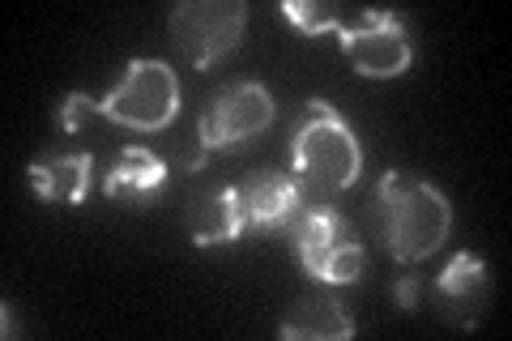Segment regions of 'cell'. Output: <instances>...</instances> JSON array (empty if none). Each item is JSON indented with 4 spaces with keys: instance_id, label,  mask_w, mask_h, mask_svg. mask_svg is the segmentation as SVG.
<instances>
[{
    "instance_id": "cell-6",
    "label": "cell",
    "mask_w": 512,
    "mask_h": 341,
    "mask_svg": "<svg viewBox=\"0 0 512 341\" xmlns=\"http://www.w3.org/2000/svg\"><path fill=\"white\" fill-rule=\"evenodd\" d=\"M338 39H342V52L350 64H355L359 77H376V81L402 77L414 60L406 22L393 18V13H384V9H363L355 22H342Z\"/></svg>"
},
{
    "instance_id": "cell-8",
    "label": "cell",
    "mask_w": 512,
    "mask_h": 341,
    "mask_svg": "<svg viewBox=\"0 0 512 341\" xmlns=\"http://www.w3.org/2000/svg\"><path fill=\"white\" fill-rule=\"evenodd\" d=\"M184 226L197 248H218L244 235V205H239L235 184H197L184 197Z\"/></svg>"
},
{
    "instance_id": "cell-3",
    "label": "cell",
    "mask_w": 512,
    "mask_h": 341,
    "mask_svg": "<svg viewBox=\"0 0 512 341\" xmlns=\"http://www.w3.org/2000/svg\"><path fill=\"white\" fill-rule=\"evenodd\" d=\"M286 154H291V175L312 197H338V192L359 184L363 171L359 137L350 133L342 111L329 107L325 99L303 103V116L295 124Z\"/></svg>"
},
{
    "instance_id": "cell-13",
    "label": "cell",
    "mask_w": 512,
    "mask_h": 341,
    "mask_svg": "<svg viewBox=\"0 0 512 341\" xmlns=\"http://www.w3.org/2000/svg\"><path fill=\"white\" fill-rule=\"evenodd\" d=\"M278 337L286 341H346L355 337V320H350L346 303L333 295H303L286 307L278 320Z\"/></svg>"
},
{
    "instance_id": "cell-18",
    "label": "cell",
    "mask_w": 512,
    "mask_h": 341,
    "mask_svg": "<svg viewBox=\"0 0 512 341\" xmlns=\"http://www.w3.org/2000/svg\"><path fill=\"white\" fill-rule=\"evenodd\" d=\"M5 337H13V307L5 303Z\"/></svg>"
},
{
    "instance_id": "cell-11",
    "label": "cell",
    "mask_w": 512,
    "mask_h": 341,
    "mask_svg": "<svg viewBox=\"0 0 512 341\" xmlns=\"http://www.w3.org/2000/svg\"><path fill=\"white\" fill-rule=\"evenodd\" d=\"M286 235H291L303 269L316 278V269L325 265V256L338 248L342 239H350V222L329 205V197H312L308 192L299 205V214L291 218V226H286Z\"/></svg>"
},
{
    "instance_id": "cell-5",
    "label": "cell",
    "mask_w": 512,
    "mask_h": 341,
    "mask_svg": "<svg viewBox=\"0 0 512 341\" xmlns=\"http://www.w3.org/2000/svg\"><path fill=\"white\" fill-rule=\"evenodd\" d=\"M274 124V94L252 77H235L210 94V103L197 116V128L210 150H235L248 137L265 133Z\"/></svg>"
},
{
    "instance_id": "cell-9",
    "label": "cell",
    "mask_w": 512,
    "mask_h": 341,
    "mask_svg": "<svg viewBox=\"0 0 512 341\" xmlns=\"http://www.w3.org/2000/svg\"><path fill=\"white\" fill-rule=\"evenodd\" d=\"M235 192H239V205H244V222L256 226V231H286L291 218L299 214L303 197H308L295 175L274 171V167L244 175L235 184Z\"/></svg>"
},
{
    "instance_id": "cell-10",
    "label": "cell",
    "mask_w": 512,
    "mask_h": 341,
    "mask_svg": "<svg viewBox=\"0 0 512 341\" xmlns=\"http://www.w3.org/2000/svg\"><path fill=\"white\" fill-rule=\"evenodd\" d=\"M26 180L52 205H86L94 184V158L86 150H47L30 158Z\"/></svg>"
},
{
    "instance_id": "cell-15",
    "label": "cell",
    "mask_w": 512,
    "mask_h": 341,
    "mask_svg": "<svg viewBox=\"0 0 512 341\" xmlns=\"http://www.w3.org/2000/svg\"><path fill=\"white\" fill-rule=\"evenodd\" d=\"M363 273H367V252H363V243L350 235V239H342L338 248L325 256V265L316 269V282H325V286H355Z\"/></svg>"
},
{
    "instance_id": "cell-17",
    "label": "cell",
    "mask_w": 512,
    "mask_h": 341,
    "mask_svg": "<svg viewBox=\"0 0 512 341\" xmlns=\"http://www.w3.org/2000/svg\"><path fill=\"white\" fill-rule=\"evenodd\" d=\"M419 290H423L419 278H402V282L393 286V295H397V303H402V312H419Z\"/></svg>"
},
{
    "instance_id": "cell-7",
    "label": "cell",
    "mask_w": 512,
    "mask_h": 341,
    "mask_svg": "<svg viewBox=\"0 0 512 341\" xmlns=\"http://www.w3.org/2000/svg\"><path fill=\"white\" fill-rule=\"evenodd\" d=\"M431 299H436L440 316L453 329H478V320L487 312V265L478 252H457L431 282Z\"/></svg>"
},
{
    "instance_id": "cell-2",
    "label": "cell",
    "mask_w": 512,
    "mask_h": 341,
    "mask_svg": "<svg viewBox=\"0 0 512 341\" xmlns=\"http://www.w3.org/2000/svg\"><path fill=\"white\" fill-rule=\"evenodd\" d=\"M372 218L397 265H423L453 231V205L414 171H384L372 197Z\"/></svg>"
},
{
    "instance_id": "cell-12",
    "label": "cell",
    "mask_w": 512,
    "mask_h": 341,
    "mask_svg": "<svg viewBox=\"0 0 512 341\" xmlns=\"http://www.w3.org/2000/svg\"><path fill=\"white\" fill-rule=\"evenodd\" d=\"M167 162L158 158L150 145H124V150L111 158V167L103 171V192L120 205H141L150 201L154 192H163L167 184Z\"/></svg>"
},
{
    "instance_id": "cell-4",
    "label": "cell",
    "mask_w": 512,
    "mask_h": 341,
    "mask_svg": "<svg viewBox=\"0 0 512 341\" xmlns=\"http://www.w3.org/2000/svg\"><path fill=\"white\" fill-rule=\"evenodd\" d=\"M248 26L244 0H180L167 18L171 43L192 69H210L231 56Z\"/></svg>"
},
{
    "instance_id": "cell-16",
    "label": "cell",
    "mask_w": 512,
    "mask_h": 341,
    "mask_svg": "<svg viewBox=\"0 0 512 341\" xmlns=\"http://www.w3.org/2000/svg\"><path fill=\"white\" fill-rule=\"evenodd\" d=\"M282 18L299 26L303 35H338L342 9L325 5V0H282Z\"/></svg>"
},
{
    "instance_id": "cell-1",
    "label": "cell",
    "mask_w": 512,
    "mask_h": 341,
    "mask_svg": "<svg viewBox=\"0 0 512 341\" xmlns=\"http://www.w3.org/2000/svg\"><path fill=\"white\" fill-rule=\"evenodd\" d=\"M56 120L64 133H77L90 120H111L120 128H133V133H163V128L180 120V77H175L167 60L137 56V60H128L124 77L103 99L69 90L56 107Z\"/></svg>"
},
{
    "instance_id": "cell-14",
    "label": "cell",
    "mask_w": 512,
    "mask_h": 341,
    "mask_svg": "<svg viewBox=\"0 0 512 341\" xmlns=\"http://www.w3.org/2000/svg\"><path fill=\"white\" fill-rule=\"evenodd\" d=\"M158 145H154V154L167 162V171L175 175H197L205 167V158H210V145H205L201 137V128L197 124H171L163 128V133H154Z\"/></svg>"
}]
</instances>
